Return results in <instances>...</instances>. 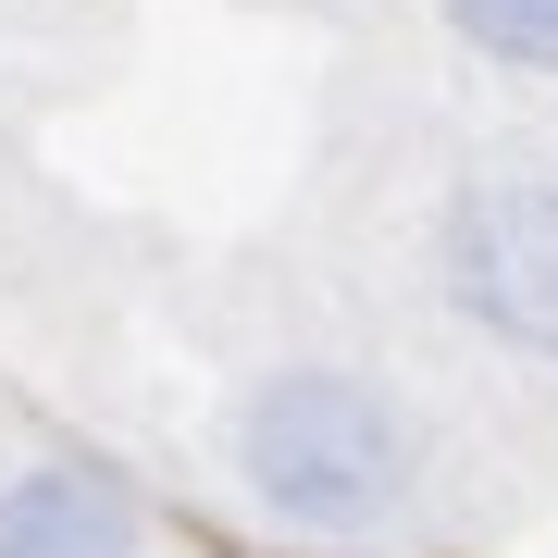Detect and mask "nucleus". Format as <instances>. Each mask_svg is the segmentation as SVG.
Returning <instances> with one entry per match:
<instances>
[{"instance_id": "obj_1", "label": "nucleus", "mask_w": 558, "mask_h": 558, "mask_svg": "<svg viewBox=\"0 0 558 558\" xmlns=\"http://www.w3.org/2000/svg\"><path fill=\"white\" fill-rule=\"evenodd\" d=\"M223 447H236L248 497L286 534H323V546L385 534L422 497V435L373 373H311V360L299 373H260L236 398V422H223Z\"/></svg>"}, {"instance_id": "obj_2", "label": "nucleus", "mask_w": 558, "mask_h": 558, "mask_svg": "<svg viewBox=\"0 0 558 558\" xmlns=\"http://www.w3.org/2000/svg\"><path fill=\"white\" fill-rule=\"evenodd\" d=\"M435 274L447 299L521 360H558V186L546 174H497L459 186L435 223Z\"/></svg>"}, {"instance_id": "obj_3", "label": "nucleus", "mask_w": 558, "mask_h": 558, "mask_svg": "<svg viewBox=\"0 0 558 558\" xmlns=\"http://www.w3.org/2000/svg\"><path fill=\"white\" fill-rule=\"evenodd\" d=\"M0 558H137V497L100 459H25L0 484Z\"/></svg>"}, {"instance_id": "obj_4", "label": "nucleus", "mask_w": 558, "mask_h": 558, "mask_svg": "<svg viewBox=\"0 0 558 558\" xmlns=\"http://www.w3.org/2000/svg\"><path fill=\"white\" fill-rule=\"evenodd\" d=\"M447 25L484 62H521V75H558V0H447Z\"/></svg>"}]
</instances>
